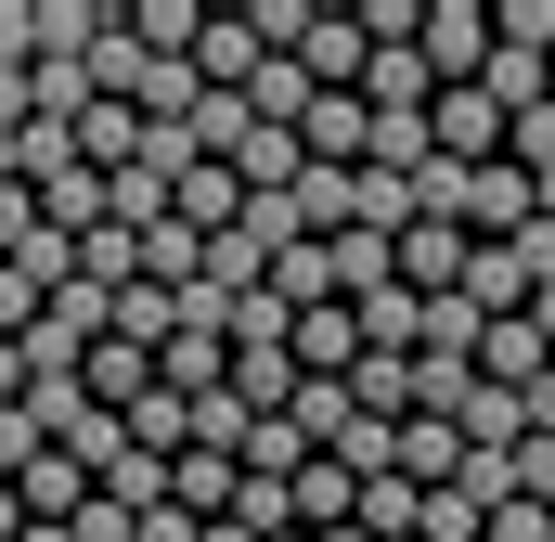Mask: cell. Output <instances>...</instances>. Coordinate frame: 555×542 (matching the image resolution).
I'll list each match as a JSON object with an SVG mask.
<instances>
[{
  "label": "cell",
  "instance_id": "4",
  "mask_svg": "<svg viewBox=\"0 0 555 542\" xmlns=\"http://www.w3.org/2000/svg\"><path fill=\"white\" fill-rule=\"evenodd\" d=\"M465 259H478V233H452V220H414V233H401V284H414V297H452Z\"/></svg>",
  "mask_w": 555,
  "mask_h": 542
},
{
  "label": "cell",
  "instance_id": "15",
  "mask_svg": "<svg viewBox=\"0 0 555 542\" xmlns=\"http://www.w3.org/2000/svg\"><path fill=\"white\" fill-rule=\"evenodd\" d=\"M272 542H323V530H272Z\"/></svg>",
  "mask_w": 555,
  "mask_h": 542
},
{
  "label": "cell",
  "instance_id": "8",
  "mask_svg": "<svg viewBox=\"0 0 555 542\" xmlns=\"http://www.w3.org/2000/svg\"><path fill=\"white\" fill-rule=\"evenodd\" d=\"M272 297H284V323H297V310H336V246H284Z\"/></svg>",
  "mask_w": 555,
  "mask_h": 542
},
{
  "label": "cell",
  "instance_id": "9",
  "mask_svg": "<svg viewBox=\"0 0 555 542\" xmlns=\"http://www.w3.org/2000/svg\"><path fill=\"white\" fill-rule=\"evenodd\" d=\"M401 284V233H336V297H375Z\"/></svg>",
  "mask_w": 555,
  "mask_h": 542
},
{
  "label": "cell",
  "instance_id": "2",
  "mask_svg": "<svg viewBox=\"0 0 555 542\" xmlns=\"http://www.w3.org/2000/svg\"><path fill=\"white\" fill-rule=\"evenodd\" d=\"M284 349H297V375H310V388H349V375H362V310H349V297H336V310H297V323H284Z\"/></svg>",
  "mask_w": 555,
  "mask_h": 542
},
{
  "label": "cell",
  "instance_id": "7",
  "mask_svg": "<svg viewBox=\"0 0 555 542\" xmlns=\"http://www.w3.org/2000/svg\"><path fill=\"white\" fill-rule=\"evenodd\" d=\"M78 388H91V401H104V413H130L142 388H155V349H130V336H104V349H91V375H78Z\"/></svg>",
  "mask_w": 555,
  "mask_h": 542
},
{
  "label": "cell",
  "instance_id": "3",
  "mask_svg": "<svg viewBox=\"0 0 555 542\" xmlns=\"http://www.w3.org/2000/svg\"><path fill=\"white\" fill-rule=\"evenodd\" d=\"M297 388H310V375H297L284 336H233V401H246V413H284Z\"/></svg>",
  "mask_w": 555,
  "mask_h": 542
},
{
  "label": "cell",
  "instance_id": "14",
  "mask_svg": "<svg viewBox=\"0 0 555 542\" xmlns=\"http://www.w3.org/2000/svg\"><path fill=\"white\" fill-rule=\"evenodd\" d=\"M26 233H39V194H26V181H0V259H13Z\"/></svg>",
  "mask_w": 555,
  "mask_h": 542
},
{
  "label": "cell",
  "instance_id": "10",
  "mask_svg": "<svg viewBox=\"0 0 555 542\" xmlns=\"http://www.w3.org/2000/svg\"><path fill=\"white\" fill-rule=\"evenodd\" d=\"M297 465H310V426H297V413H259V439H246V478H284V491H297Z\"/></svg>",
  "mask_w": 555,
  "mask_h": 542
},
{
  "label": "cell",
  "instance_id": "12",
  "mask_svg": "<svg viewBox=\"0 0 555 542\" xmlns=\"http://www.w3.org/2000/svg\"><path fill=\"white\" fill-rule=\"evenodd\" d=\"M0 65H39V0H0Z\"/></svg>",
  "mask_w": 555,
  "mask_h": 542
},
{
  "label": "cell",
  "instance_id": "5",
  "mask_svg": "<svg viewBox=\"0 0 555 542\" xmlns=\"http://www.w3.org/2000/svg\"><path fill=\"white\" fill-rule=\"evenodd\" d=\"M13 504H26V517H52V530H78V504H91V465H78V452H39V465L13 478Z\"/></svg>",
  "mask_w": 555,
  "mask_h": 542
},
{
  "label": "cell",
  "instance_id": "13",
  "mask_svg": "<svg viewBox=\"0 0 555 542\" xmlns=\"http://www.w3.org/2000/svg\"><path fill=\"white\" fill-rule=\"evenodd\" d=\"M491 542H555V504H530V491H517V504L491 517Z\"/></svg>",
  "mask_w": 555,
  "mask_h": 542
},
{
  "label": "cell",
  "instance_id": "11",
  "mask_svg": "<svg viewBox=\"0 0 555 542\" xmlns=\"http://www.w3.org/2000/svg\"><path fill=\"white\" fill-rule=\"evenodd\" d=\"M104 504L155 517V504H168V465H155V452H117V465H104Z\"/></svg>",
  "mask_w": 555,
  "mask_h": 542
},
{
  "label": "cell",
  "instance_id": "1",
  "mask_svg": "<svg viewBox=\"0 0 555 542\" xmlns=\"http://www.w3.org/2000/svg\"><path fill=\"white\" fill-rule=\"evenodd\" d=\"M426 78H439V91H478V78H491V52H504V39H491V13H478V0H426Z\"/></svg>",
  "mask_w": 555,
  "mask_h": 542
},
{
  "label": "cell",
  "instance_id": "6",
  "mask_svg": "<svg viewBox=\"0 0 555 542\" xmlns=\"http://www.w3.org/2000/svg\"><path fill=\"white\" fill-rule=\"evenodd\" d=\"M349 401L375 413V426H414V362H401V349H362V375H349Z\"/></svg>",
  "mask_w": 555,
  "mask_h": 542
}]
</instances>
